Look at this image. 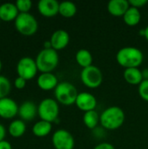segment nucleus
Returning <instances> with one entry per match:
<instances>
[{
    "label": "nucleus",
    "mask_w": 148,
    "mask_h": 149,
    "mask_svg": "<svg viewBox=\"0 0 148 149\" xmlns=\"http://www.w3.org/2000/svg\"><path fill=\"white\" fill-rule=\"evenodd\" d=\"M51 129L52 126L51 122L41 120L34 124L32 127V133L37 137H44L51 133Z\"/></svg>",
    "instance_id": "aec40b11"
},
{
    "label": "nucleus",
    "mask_w": 148,
    "mask_h": 149,
    "mask_svg": "<svg viewBox=\"0 0 148 149\" xmlns=\"http://www.w3.org/2000/svg\"><path fill=\"white\" fill-rule=\"evenodd\" d=\"M58 13L64 17H72L77 13V6L74 3L70 1H64L59 3Z\"/></svg>",
    "instance_id": "4be33fe9"
},
{
    "label": "nucleus",
    "mask_w": 148,
    "mask_h": 149,
    "mask_svg": "<svg viewBox=\"0 0 148 149\" xmlns=\"http://www.w3.org/2000/svg\"><path fill=\"white\" fill-rule=\"evenodd\" d=\"M142 76L144 79H148V69H144L142 71Z\"/></svg>",
    "instance_id": "72a5a7b5"
},
{
    "label": "nucleus",
    "mask_w": 148,
    "mask_h": 149,
    "mask_svg": "<svg viewBox=\"0 0 148 149\" xmlns=\"http://www.w3.org/2000/svg\"><path fill=\"white\" fill-rule=\"evenodd\" d=\"M52 48L51 47V41L48 40V41H45L44 43V49H51Z\"/></svg>",
    "instance_id": "473e14b6"
},
{
    "label": "nucleus",
    "mask_w": 148,
    "mask_h": 149,
    "mask_svg": "<svg viewBox=\"0 0 148 149\" xmlns=\"http://www.w3.org/2000/svg\"><path fill=\"white\" fill-rule=\"evenodd\" d=\"M38 113L42 120L51 123L56 121L59 113V107L57 100L50 98L43 100L38 107Z\"/></svg>",
    "instance_id": "423d86ee"
},
{
    "label": "nucleus",
    "mask_w": 148,
    "mask_h": 149,
    "mask_svg": "<svg viewBox=\"0 0 148 149\" xmlns=\"http://www.w3.org/2000/svg\"><path fill=\"white\" fill-rule=\"evenodd\" d=\"M58 54L54 49H43L36 58V64L38 71L42 73L51 72L58 64Z\"/></svg>",
    "instance_id": "7ed1b4c3"
},
{
    "label": "nucleus",
    "mask_w": 148,
    "mask_h": 149,
    "mask_svg": "<svg viewBox=\"0 0 148 149\" xmlns=\"http://www.w3.org/2000/svg\"><path fill=\"white\" fill-rule=\"evenodd\" d=\"M38 113V108L34 102L27 100L23 102L18 108V115L23 120H32Z\"/></svg>",
    "instance_id": "dca6fc26"
},
{
    "label": "nucleus",
    "mask_w": 148,
    "mask_h": 149,
    "mask_svg": "<svg viewBox=\"0 0 148 149\" xmlns=\"http://www.w3.org/2000/svg\"><path fill=\"white\" fill-rule=\"evenodd\" d=\"M40 14L46 17L56 16L59 10V3L56 0H40L38 3Z\"/></svg>",
    "instance_id": "ddd939ff"
},
{
    "label": "nucleus",
    "mask_w": 148,
    "mask_h": 149,
    "mask_svg": "<svg viewBox=\"0 0 148 149\" xmlns=\"http://www.w3.org/2000/svg\"><path fill=\"white\" fill-rule=\"evenodd\" d=\"M51 47L55 51H60L65 49L70 42V35L65 30L55 31L50 38Z\"/></svg>",
    "instance_id": "9b49d317"
},
{
    "label": "nucleus",
    "mask_w": 148,
    "mask_h": 149,
    "mask_svg": "<svg viewBox=\"0 0 148 149\" xmlns=\"http://www.w3.org/2000/svg\"><path fill=\"white\" fill-rule=\"evenodd\" d=\"M54 95L58 103L64 106H72L75 104L79 93L74 85L67 81H63L58 83L54 89Z\"/></svg>",
    "instance_id": "20e7f679"
},
{
    "label": "nucleus",
    "mask_w": 148,
    "mask_h": 149,
    "mask_svg": "<svg viewBox=\"0 0 148 149\" xmlns=\"http://www.w3.org/2000/svg\"><path fill=\"white\" fill-rule=\"evenodd\" d=\"M26 81H27V80H25L24 79H23V78H21V77H17V78L15 79V81H14V85H15V86H16L17 89H23V88L25 87Z\"/></svg>",
    "instance_id": "c85d7f7f"
},
{
    "label": "nucleus",
    "mask_w": 148,
    "mask_h": 149,
    "mask_svg": "<svg viewBox=\"0 0 148 149\" xmlns=\"http://www.w3.org/2000/svg\"><path fill=\"white\" fill-rule=\"evenodd\" d=\"M5 135H6V131H5V128H4V127H3L2 124H0V141H4L3 139H4Z\"/></svg>",
    "instance_id": "2f4dec72"
},
{
    "label": "nucleus",
    "mask_w": 148,
    "mask_h": 149,
    "mask_svg": "<svg viewBox=\"0 0 148 149\" xmlns=\"http://www.w3.org/2000/svg\"><path fill=\"white\" fill-rule=\"evenodd\" d=\"M1 69H2V61L0 59V71H1Z\"/></svg>",
    "instance_id": "c9c22d12"
},
{
    "label": "nucleus",
    "mask_w": 148,
    "mask_h": 149,
    "mask_svg": "<svg viewBox=\"0 0 148 149\" xmlns=\"http://www.w3.org/2000/svg\"><path fill=\"white\" fill-rule=\"evenodd\" d=\"M52 145L55 149H73L75 141L72 134L65 129L55 131L51 138Z\"/></svg>",
    "instance_id": "1a4fd4ad"
},
{
    "label": "nucleus",
    "mask_w": 148,
    "mask_h": 149,
    "mask_svg": "<svg viewBox=\"0 0 148 149\" xmlns=\"http://www.w3.org/2000/svg\"><path fill=\"white\" fill-rule=\"evenodd\" d=\"M11 89V85L10 80L3 75H0V100L6 98L10 93Z\"/></svg>",
    "instance_id": "393cba45"
},
{
    "label": "nucleus",
    "mask_w": 148,
    "mask_h": 149,
    "mask_svg": "<svg viewBox=\"0 0 148 149\" xmlns=\"http://www.w3.org/2000/svg\"><path fill=\"white\" fill-rule=\"evenodd\" d=\"M123 19H124L125 24H127L128 26L137 25L140 22V19H141V14H140V9L130 6V8L123 16Z\"/></svg>",
    "instance_id": "6ab92c4d"
},
{
    "label": "nucleus",
    "mask_w": 148,
    "mask_h": 149,
    "mask_svg": "<svg viewBox=\"0 0 148 149\" xmlns=\"http://www.w3.org/2000/svg\"><path fill=\"white\" fill-rule=\"evenodd\" d=\"M130 8V3L126 0H111L107 4L108 12L114 17H122Z\"/></svg>",
    "instance_id": "2eb2a0df"
},
{
    "label": "nucleus",
    "mask_w": 148,
    "mask_h": 149,
    "mask_svg": "<svg viewBox=\"0 0 148 149\" xmlns=\"http://www.w3.org/2000/svg\"><path fill=\"white\" fill-rule=\"evenodd\" d=\"M139 94L142 100L148 102V79H144L139 85Z\"/></svg>",
    "instance_id": "bb28decb"
},
{
    "label": "nucleus",
    "mask_w": 148,
    "mask_h": 149,
    "mask_svg": "<svg viewBox=\"0 0 148 149\" xmlns=\"http://www.w3.org/2000/svg\"><path fill=\"white\" fill-rule=\"evenodd\" d=\"M83 121L86 127L89 129H94L98 126L99 122H100V115H99L95 110L85 112L83 116Z\"/></svg>",
    "instance_id": "5701e85b"
},
{
    "label": "nucleus",
    "mask_w": 148,
    "mask_h": 149,
    "mask_svg": "<svg viewBox=\"0 0 148 149\" xmlns=\"http://www.w3.org/2000/svg\"><path fill=\"white\" fill-rule=\"evenodd\" d=\"M18 10L15 3H4L0 5V19L5 22L16 19L18 16Z\"/></svg>",
    "instance_id": "f3484780"
},
{
    "label": "nucleus",
    "mask_w": 148,
    "mask_h": 149,
    "mask_svg": "<svg viewBox=\"0 0 148 149\" xmlns=\"http://www.w3.org/2000/svg\"><path fill=\"white\" fill-rule=\"evenodd\" d=\"M75 105L79 110L85 113L95 110L97 106V100L95 96L90 93H79L77 97Z\"/></svg>",
    "instance_id": "9d476101"
},
{
    "label": "nucleus",
    "mask_w": 148,
    "mask_h": 149,
    "mask_svg": "<svg viewBox=\"0 0 148 149\" xmlns=\"http://www.w3.org/2000/svg\"><path fill=\"white\" fill-rule=\"evenodd\" d=\"M144 56L142 52L133 46L121 48L116 54V60L120 65L128 68H138L143 62Z\"/></svg>",
    "instance_id": "f257e3e1"
},
{
    "label": "nucleus",
    "mask_w": 148,
    "mask_h": 149,
    "mask_svg": "<svg viewBox=\"0 0 148 149\" xmlns=\"http://www.w3.org/2000/svg\"><path fill=\"white\" fill-rule=\"evenodd\" d=\"M37 83L40 89L44 91H50L57 87L58 80L52 72H44L38 76Z\"/></svg>",
    "instance_id": "4468645a"
},
{
    "label": "nucleus",
    "mask_w": 148,
    "mask_h": 149,
    "mask_svg": "<svg viewBox=\"0 0 148 149\" xmlns=\"http://www.w3.org/2000/svg\"><path fill=\"white\" fill-rule=\"evenodd\" d=\"M93 149H115L114 147L108 142H102L99 145H97Z\"/></svg>",
    "instance_id": "c756f323"
},
{
    "label": "nucleus",
    "mask_w": 148,
    "mask_h": 149,
    "mask_svg": "<svg viewBox=\"0 0 148 149\" xmlns=\"http://www.w3.org/2000/svg\"><path fill=\"white\" fill-rule=\"evenodd\" d=\"M80 79L86 87L94 89L102 84L103 74L99 67L92 65L86 68H83L80 73Z\"/></svg>",
    "instance_id": "0eeeda50"
},
{
    "label": "nucleus",
    "mask_w": 148,
    "mask_h": 149,
    "mask_svg": "<svg viewBox=\"0 0 148 149\" xmlns=\"http://www.w3.org/2000/svg\"><path fill=\"white\" fill-rule=\"evenodd\" d=\"M26 130V126L24 120H15L9 126V133L12 137L18 138L21 137Z\"/></svg>",
    "instance_id": "b1692460"
},
{
    "label": "nucleus",
    "mask_w": 148,
    "mask_h": 149,
    "mask_svg": "<svg viewBox=\"0 0 148 149\" xmlns=\"http://www.w3.org/2000/svg\"><path fill=\"white\" fill-rule=\"evenodd\" d=\"M123 77L125 80L130 85H140L143 80L142 71L139 68H128L124 71Z\"/></svg>",
    "instance_id": "a211bd4d"
},
{
    "label": "nucleus",
    "mask_w": 148,
    "mask_h": 149,
    "mask_svg": "<svg viewBox=\"0 0 148 149\" xmlns=\"http://www.w3.org/2000/svg\"><path fill=\"white\" fill-rule=\"evenodd\" d=\"M125 113L119 107H110L100 114V124L107 130L120 128L125 121Z\"/></svg>",
    "instance_id": "f03ea898"
},
{
    "label": "nucleus",
    "mask_w": 148,
    "mask_h": 149,
    "mask_svg": "<svg viewBox=\"0 0 148 149\" xmlns=\"http://www.w3.org/2000/svg\"><path fill=\"white\" fill-rule=\"evenodd\" d=\"M0 149H12V147L10 142L6 141H0Z\"/></svg>",
    "instance_id": "7c9ffc66"
},
{
    "label": "nucleus",
    "mask_w": 148,
    "mask_h": 149,
    "mask_svg": "<svg viewBox=\"0 0 148 149\" xmlns=\"http://www.w3.org/2000/svg\"><path fill=\"white\" fill-rule=\"evenodd\" d=\"M15 4L20 13H27L32 6V2L31 0H17Z\"/></svg>",
    "instance_id": "a878e982"
},
{
    "label": "nucleus",
    "mask_w": 148,
    "mask_h": 149,
    "mask_svg": "<svg viewBox=\"0 0 148 149\" xmlns=\"http://www.w3.org/2000/svg\"><path fill=\"white\" fill-rule=\"evenodd\" d=\"M144 37L146 38V39L148 41V25L145 28V35H144Z\"/></svg>",
    "instance_id": "f704fd0d"
},
{
    "label": "nucleus",
    "mask_w": 148,
    "mask_h": 149,
    "mask_svg": "<svg viewBox=\"0 0 148 149\" xmlns=\"http://www.w3.org/2000/svg\"><path fill=\"white\" fill-rule=\"evenodd\" d=\"M75 58L77 63L83 68H86L88 66L92 65V55L86 49L79 50L75 55Z\"/></svg>",
    "instance_id": "412c9836"
},
{
    "label": "nucleus",
    "mask_w": 148,
    "mask_h": 149,
    "mask_svg": "<svg viewBox=\"0 0 148 149\" xmlns=\"http://www.w3.org/2000/svg\"><path fill=\"white\" fill-rule=\"evenodd\" d=\"M17 104L10 98L0 100V117L4 119H11L18 113Z\"/></svg>",
    "instance_id": "f8f14e48"
},
{
    "label": "nucleus",
    "mask_w": 148,
    "mask_h": 149,
    "mask_svg": "<svg viewBox=\"0 0 148 149\" xmlns=\"http://www.w3.org/2000/svg\"><path fill=\"white\" fill-rule=\"evenodd\" d=\"M38 71L36 60L30 57L22 58L17 65V72L18 77L24 79L25 80H30L33 79L37 72Z\"/></svg>",
    "instance_id": "6e6552de"
},
{
    "label": "nucleus",
    "mask_w": 148,
    "mask_h": 149,
    "mask_svg": "<svg viewBox=\"0 0 148 149\" xmlns=\"http://www.w3.org/2000/svg\"><path fill=\"white\" fill-rule=\"evenodd\" d=\"M128 2L130 3V6L135 7L137 9H140L147 3V0H130Z\"/></svg>",
    "instance_id": "cd10ccee"
},
{
    "label": "nucleus",
    "mask_w": 148,
    "mask_h": 149,
    "mask_svg": "<svg viewBox=\"0 0 148 149\" xmlns=\"http://www.w3.org/2000/svg\"><path fill=\"white\" fill-rule=\"evenodd\" d=\"M15 27L22 35L32 36L37 32L38 24L35 17L31 13H19L15 19Z\"/></svg>",
    "instance_id": "39448f33"
}]
</instances>
